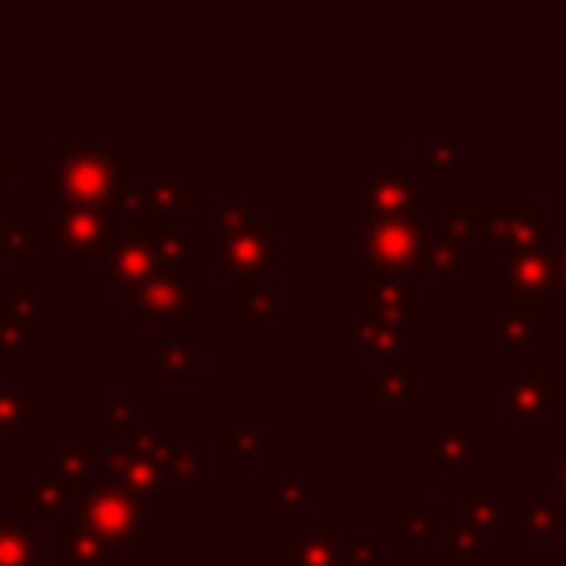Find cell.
Wrapping results in <instances>:
<instances>
[{
	"label": "cell",
	"instance_id": "1",
	"mask_svg": "<svg viewBox=\"0 0 566 566\" xmlns=\"http://www.w3.org/2000/svg\"><path fill=\"white\" fill-rule=\"evenodd\" d=\"M142 164L119 155L111 142H66L57 155L35 164V199L62 208H106L119 190L137 186Z\"/></svg>",
	"mask_w": 566,
	"mask_h": 566
},
{
	"label": "cell",
	"instance_id": "2",
	"mask_svg": "<svg viewBox=\"0 0 566 566\" xmlns=\"http://www.w3.org/2000/svg\"><path fill=\"white\" fill-rule=\"evenodd\" d=\"M71 509L80 522H88L93 531H102L115 544H155L159 539V522H155V504L146 495H133L119 482L93 478L71 495Z\"/></svg>",
	"mask_w": 566,
	"mask_h": 566
},
{
	"label": "cell",
	"instance_id": "3",
	"mask_svg": "<svg viewBox=\"0 0 566 566\" xmlns=\"http://www.w3.org/2000/svg\"><path fill=\"white\" fill-rule=\"evenodd\" d=\"M111 230H115V212L111 208H62V212L35 221L40 243L62 248L66 256H97V261L106 252Z\"/></svg>",
	"mask_w": 566,
	"mask_h": 566
},
{
	"label": "cell",
	"instance_id": "4",
	"mask_svg": "<svg viewBox=\"0 0 566 566\" xmlns=\"http://www.w3.org/2000/svg\"><path fill=\"white\" fill-rule=\"evenodd\" d=\"M155 226L159 217H133V221H115L111 239H106V252H102V274L115 279V283H137L146 274L159 270V256H155Z\"/></svg>",
	"mask_w": 566,
	"mask_h": 566
},
{
	"label": "cell",
	"instance_id": "5",
	"mask_svg": "<svg viewBox=\"0 0 566 566\" xmlns=\"http://www.w3.org/2000/svg\"><path fill=\"white\" fill-rule=\"evenodd\" d=\"M128 305L142 314V318H177V323H190L199 318V296H195V283L177 270V265H159L155 274L137 279L124 287Z\"/></svg>",
	"mask_w": 566,
	"mask_h": 566
},
{
	"label": "cell",
	"instance_id": "6",
	"mask_svg": "<svg viewBox=\"0 0 566 566\" xmlns=\"http://www.w3.org/2000/svg\"><path fill=\"white\" fill-rule=\"evenodd\" d=\"M283 230L274 221H256L252 230L243 234H221V270L239 279H270L279 283V261H274V248H279Z\"/></svg>",
	"mask_w": 566,
	"mask_h": 566
},
{
	"label": "cell",
	"instance_id": "7",
	"mask_svg": "<svg viewBox=\"0 0 566 566\" xmlns=\"http://www.w3.org/2000/svg\"><path fill=\"white\" fill-rule=\"evenodd\" d=\"M429 226L420 221H402V217H363V261L367 265H389L402 270L407 261L420 256Z\"/></svg>",
	"mask_w": 566,
	"mask_h": 566
},
{
	"label": "cell",
	"instance_id": "8",
	"mask_svg": "<svg viewBox=\"0 0 566 566\" xmlns=\"http://www.w3.org/2000/svg\"><path fill=\"white\" fill-rule=\"evenodd\" d=\"M71 495H75V486L57 473V464H53V460H40V464H35V478H22V482L13 486L18 522L35 526L40 517H57L62 504H71Z\"/></svg>",
	"mask_w": 566,
	"mask_h": 566
},
{
	"label": "cell",
	"instance_id": "9",
	"mask_svg": "<svg viewBox=\"0 0 566 566\" xmlns=\"http://www.w3.org/2000/svg\"><path fill=\"white\" fill-rule=\"evenodd\" d=\"M31 340H40V283L18 279L0 301V354H18Z\"/></svg>",
	"mask_w": 566,
	"mask_h": 566
},
{
	"label": "cell",
	"instance_id": "10",
	"mask_svg": "<svg viewBox=\"0 0 566 566\" xmlns=\"http://www.w3.org/2000/svg\"><path fill=\"white\" fill-rule=\"evenodd\" d=\"M279 562H287V566H340V526L336 522L301 526L292 539H279Z\"/></svg>",
	"mask_w": 566,
	"mask_h": 566
},
{
	"label": "cell",
	"instance_id": "11",
	"mask_svg": "<svg viewBox=\"0 0 566 566\" xmlns=\"http://www.w3.org/2000/svg\"><path fill=\"white\" fill-rule=\"evenodd\" d=\"M358 199H363L367 217H402V221H411V208H416V190H411V181L398 168H380L363 186Z\"/></svg>",
	"mask_w": 566,
	"mask_h": 566
},
{
	"label": "cell",
	"instance_id": "12",
	"mask_svg": "<svg viewBox=\"0 0 566 566\" xmlns=\"http://www.w3.org/2000/svg\"><path fill=\"white\" fill-rule=\"evenodd\" d=\"M97 478H106V482H119V486H128L133 495H146V500H150V491L159 486L164 469H159L155 460H146V455H133V451H124L119 442H111V447L102 451V469H97Z\"/></svg>",
	"mask_w": 566,
	"mask_h": 566
},
{
	"label": "cell",
	"instance_id": "13",
	"mask_svg": "<svg viewBox=\"0 0 566 566\" xmlns=\"http://www.w3.org/2000/svg\"><path fill=\"white\" fill-rule=\"evenodd\" d=\"M57 544L71 557V566H106L115 557V548H119L115 539H106L102 531H93L80 517H62L57 522Z\"/></svg>",
	"mask_w": 566,
	"mask_h": 566
},
{
	"label": "cell",
	"instance_id": "14",
	"mask_svg": "<svg viewBox=\"0 0 566 566\" xmlns=\"http://www.w3.org/2000/svg\"><path fill=\"white\" fill-rule=\"evenodd\" d=\"M314 500H323V486L314 478H305L296 460H279V522L296 526L301 509L314 504Z\"/></svg>",
	"mask_w": 566,
	"mask_h": 566
},
{
	"label": "cell",
	"instance_id": "15",
	"mask_svg": "<svg viewBox=\"0 0 566 566\" xmlns=\"http://www.w3.org/2000/svg\"><path fill=\"white\" fill-rule=\"evenodd\" d=\"M40 402V380H0V442H18L27 411Z\"/></svg>",
	"mask_w": 566,
	"mask_h": 566
},
{
	"label": "cell",
	"instance_id": "16",
	"mask_svg": "<svg viewBox=\"0 0 566 566\" xmlns=\"http://www.w3.org/2000/svg\"><path fill=\"white\" fill-rule=\"evenodd\" d=\"M142 190H146V208H150L159 221H172L177 208L195 203L203 186H199L195 177H155V181H142Z\"/></svg>",
	"mask_w": 566,
	"mask_h": 566
},
{
	"label": "cell",
	"instance_id": "17",
	"mask_svg": "<svg viewBox=\"0 0 566 566\" xmlns=\"http://www.w3.org/2000/svg\"><path fill=\"white\" fill-rule=\"evenodd\" d=\"M102 451H106V442H71V438H62L53 464H57V473L80 491L84 482L97 478V469H102Z\"/></svg>",
	"mask_w": 566,
	"mask_h": 566
},
{
	"label": "cell",
	"instance_id": "18",
	"mask_svg": "<svg viewBox=\"0 0 566 566\" xmlns=\"http://www.w3.org/2000/svg\"><path fill=\"white\" fill-rule=\"evenodd\" d=\"M256 451H261L256 420H221L217 424V460H226V464H252Z\"/></svg>",
	"mask_w": 566,
	"mask_h": 566
},
{
	"label": "cell",
	"instance_id": "19",
	"mask_svg": "<svg viewBox=\"0 0 566 566\" xmlns=\"http://www.w3.org/2000/svg\"><path fill=\"white\" fill-rule=\"evenodd\" d=\"M199 340L195 336H168L159 345V380H195L199 376Z\"/></svg>",
	"mask_w": 566,
	"mask_h": 566
},
{
	"label": "cell",
	"instance_id": "20",
	"mask_svg": "<svg viewBox=\"0 0 566 566\" xmlns=\"http://www.w3.org/2000/svg\"><path fill=\"white\" fill-rule=\"evenodd\" d=\"M40 562V539L27 522L0 517V566H35Z\"/></svg>",
	"mask_w": 566,
	"mask_h": 566
},
{
	"label": "cell",
	"instance_id": "21",
	"mask_svg": "<svg viewBox=\"0 0 566 566\" xmlns=\"http://www.w3.org/2000/svg\"><path fill=\"white\" fill-rule=\"evenodd\" d=\"M234 292H239V318L243 323H265L279 314V287L270 279H239Z\"/></svg>",
	"mask_w": 566,
	"mask_h": 566
},
{
	"label": "cell",
	"instance_id": "22",
	"mask_svg": "<svg viewBox=\"0 0 566 566\" xmlns=\"http://www.w3.org/2000/svg\"><path fill=\"white\" fill-rule=\"evenodd\" d=\"M411 389H416V363H389L385 371L367 376L358 394L367 402H380V398H411Z\"/></svg>",
	"mask_w": 566,
	"mask_h": 566
},
{
	"label": "cell",
	"instance_id": "23",
	"mask_svg": "<svg viewBox=\"0 0 566 566\" xmlns=\"http://www.w3.org/2000/svg\"><path fill=\"white\" fill-rule=\"evenodd\" d=\"M340 336L345 340H358L363 345V354H371V358H389L394 349H398V332H389V327H380V323H371V318H345L340 323Z\"/></svg>",
	"mask_w": 566,
	"mask_h": 566
},
{
	"label": "cell",
	"instance_id": "24",
	"mask_svg": "<svg viewBox=\"0 0 566 566\" xmlns=\"http://www.w3.org/2000/svg\"><path fill=\"white\" fill-rule=\"evenodd\" d=\"M119 447L133 451V455L155 460L159 469H164V460H168V442L159 438V424H155V420H133V424H124V429H119Z\"/></svg>",
	"mask_w": 566,
	"mask_h": 566
},
{
	"label": "cell",
	"instance_id": "25",
	"mask_svg": "<svg viewBox=\"0 0 566 566\" xmlns=\"http://www.w3.org/2000/svg\"><path fill=\"white\" fill-rule=\"evenodd\" d=\"M469 442H473V433H469V429H464V433H442V438L420 442V455H424V460H438L442 478H451V473H455V464H464Z\"/></svg>",
	"mask_w": 566,
	"mask_h": 566
},
{
	"label": "cell",
	"instance_id": "26",
	"mask_svg": "<svg viewBox=\"0 0 566 566\" xmlns=\"http://www.w3.org/2000/svg\"><path fill=\"white\" fill-rule=\"evenodd\" d=\"M0 256H18V261H35L40 256V234L27 221H0Z\"/></svg>",
	"mask_w": 566,
	"mask_h": 566
},
{
	"label": "cell",
	"instance_id": "27",
	"mask_svg": "<svg viewBox=\"0 0 566 566\" xmlns=\"http://www.w3.org/2000/svg\"><path fill=\"white\" fill-rule=\"evenodd\" d=\"M203 473V460H199V442L195 438H181L168 447V460H164V478H177V482H199Z\"/></svg>",
	"mask_w": 566,
	"mask_h": 566
},
{
	"label": "cell",
	"instance_id": "28",
	"mask_svg": "<svg viewBox=\"0 0 566 566\" xmlns=\"http://www.w3.org/2000/svg\"><path fill=\"white\" fill-rule=\"evenodd\" d=\"M155 256H159V265H181V261L195 256V243L172 221H159L155 226Z\"/></svg>",
	"mask_w": 566,
	"mask_h": 566
},
{
	"label": "cell",
	"instance_id": "29",
	"mask_svg": "<svg viewBox=\"0 0 566 566\" xmlns=\"http://www.w3.org/2000/svg\"><path fill=\"white\" fill-rule=\"evenodd\" d=\"M261 217H256V203L248 199H221L217 203V226H221V234H243V230H252Z\"/></svg>",
	"mask_w": 566,
	"mask_h": 566
},
{
	"label": "cell",
	"instance_id": "30",
	"mask_svg": "<svg viewBox=\"0 0 566 566\" xmlns=\"http://www.w3.org/2000/svg\"><path fill=\"white\" fill-rule=\"evenodd\" d=\"M455 164H460V150H455L451 142H429V146L420 150V172H429V177L455 172Z\"/></svg>",
	"mask_w": 566,
	"mask_h": 566
},
{
	"label": "cell",
	"instance_id": "31",
	"mask_svg": "<svg viewBox=\"0 0 566 566\" xmlns=\"http://www.w3.org/2000/svg\"><path fill=\"white\" fill-rule=\"evenodd\" d=\"M398 517H402V535H407V539H420V535H429V531H433L438 509H433V504H402V509H398Z\"/></svg>",
	"mask_w": 566,
	"mask_h": 566
},
{
	"label": "cell",
	"instance_id": "32",
	"mask_svg": "<svg viewBox=\"0 0 566 566\" xmlns=\"http://www.w3.org/2000/svg\"><path fill=\"white\" fill-rule=\"evenodd\" d=\"M102 420L115 424V429H124V424H133V420H142V416H137V402L119 394V398H106V402H102Z\"/></svg>",
	"mask_w": 566,
	"mask_h": 566
},
{
	"label": "cell",
	"instance_id": "33",
	"mask_svg": "<svg viewBox=\"0 0 566 566\" xmlns=\"http://www.w3.org/2000/svg\"><path fill=\"white\" fill-rule=\"evenodd\" d=\"M345 562H349V566H380V548H376L371 539H354V544L345 548Z\"/></svg>",
	"mask_w": 566,
	"mask_h": 566
},
{
	"label": "cell",
	"instance_id": "34",
	"mask_svg": "<svg viewBox=\"0 0 566 566\" xmlns=\"http://www.w3.org/2000/svg\"><path fill=\"white\" fill-rule=\"evenodd\" d=\"M18 177V159L13 155H0V181H13Z\"/></svg>",
	"mask_w": 566,
	"mask_h": 566
}]
</instances>
